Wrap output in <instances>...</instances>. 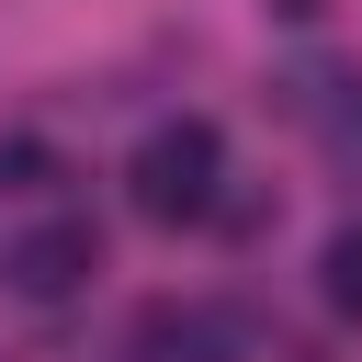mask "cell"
<instances>
[{"label": "cell", "mask_w": 362, "mask_h": 362, "mask_svg": "<svg viewBox=\"0 0 362 362\" xmlns=\"http://www.w3.org/2000/svg\"><path fill=\"white\" fill-rule=\"evenodd\" d=\"M124 192H136V215L147 226H204V215H226V136L215 124H158V136H136V158H124Z\"/></svg>", "instance_id": "obj_1"}, {"label": "cell", "mask_w": 362, "mask_h": 362, "mask_svg": "<svg viewBox=\"0 0 362 362\" xmlns=\"http://www.w3.org/2000/svg\"><path fill=\"white\" fill-rule=\"evenodd\" d=\"M90 272H102V226H90V215H68V204H45L34 226H11V238H0V283H11V294H34V305H45V294H79Z\"/></svg>", "instance_id": "obj_2"}, {"label": "cell", "mask_w": 362, "mask_h": 362, "mask_svg": "<svg viewBox=\"0 0 362 362\" xmlns=\"http://www.w3.org/2000/svg\"><path fill=\"white\" fill-rule=\"evenodd\" d=\"M113 362H238V317L226 305H147Z\"/></svg>", "instance_id": "obj_3"}, {"label": "cell", "mask_w": 362, "mask_h": 362, "mask_svg": "<svg viewBox=\"0 0 362 362\" xmlns=\"http://www.w3.org/2000/svg\"><path fill=\"white\" fill-rule=\"evenodd\" d=\"M317 294H328V317H362V226H339V238H328Z\"/></svg>", "instance_id": "obj_4"}, {"label": "cell", "mask_w": 362, "mask_h": 362, "mask_svg": "<svg viewBox=\"0 0 362 362\" xmlns=\"http://www.w3.org/2000/svg\"><path fill=\"white\" fill-rule=\"evenodd\" d=\"M272 11H283V23H317V11H328V0H272Z\"/></svg>", "instance_id": "obj_5"}]
</instances>
